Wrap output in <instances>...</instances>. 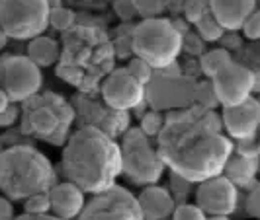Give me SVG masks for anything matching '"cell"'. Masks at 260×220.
I'll use <instances>...</instances> for the list:
<instances>
[{"instance_id":"7402d4cb","label":"cell","mask_w":260,"mask_h":220,"mask_svg":"<svg viewBox=\"0 0 260 220\" xmlns=\"http://www.w3.org/2000/svg\"><path fill=\"white\" fill-rule=\"evenodd\" d=\"M169 0H133L137 16H143L145 20L149 18H158L160 14L165 12Z\"/></svg>"},{"instance_id":"52a82bcc","label":"cell","mask_w":260,"mask_h":220,"mask_svg":"<svg viewBox=\"0 0 260 220\" xmlns=\"http://www.w3.org/2000/svg\"><path fill=\"white\" fill-rule=\"evenodd\" d=\"M49 26L47 0H0V29L6 37L34 39Z\"/></svg>"},{"instance_id":"ba28073f","label":"cell","mask_w":260,"mask_h":220,"mask_svg":"<svg viewBox=\"0 0 260 220\" xmlns=\"http://www.w3.org/2000/svg\"><path fill=\"white\" fill-rule=\"evenodd\" d=\"M77 220H143V214L137 205V197L114 183L112 187L92 195L90 201H84Z\"/></svg>"},{"instance_id":"44dd1931","label":"cell","mask_w":260,"mask_h":220,"mask_svg":"<svg viewBox=\"0 0 260 220\" xmlns=\"http://www.w3.org/2000/svg\"><path fill=\"white\" fill-rule=\"evenodd\" d=\"M75 24V12L69 10L65 6H53L49 8V26L59 29V31H67L69 27Z\"/></svg>"},{"instance_id":"e575fe53","label":"cell","mask_w":260,"mask_h":220,"mask_svg":"<svg viewBox=\"0 0 260 220\" xmlns=\"http://www.w3.org/2000/svg\"><path fill=\"white\" fill-rule=\"evenodd\" d=\"M0 220H14V207L10 199L0 197Z\"/></svg>"},{"instance_id":"4316f807","label":"cell","mask_w":260,"mask_h":220,"mask_svg":"<svg viewBox=\"0 0 260 220\" xmlns=\"http://www.w3.org/2000/svg\"><path fill=\"white\" fill-rule=\"evenodd\" d=\"M170 216L172 220H208V214L198 205H178Z\"/></svg>"},{"instance_id":"5b68a950","label":"cell","mask_w":260,"mask_h":220,"mask_svg":"<svg viewBox=\"0 0 260 220\" xmlns=\"http://www.w3.org/2000/svg\"><path fill=\"white\" fill-rule=\"evenodd\" d=\"M131 47L151 68H167L182 51V33L165 18H149L135 27Z\"/></svg>"},{"instance_id":"9a60e30c","label":"cell","mask_w":260,"mask_h":220,"mask_svg":"<svg viewBox=\"0 0 260 220\" xmlns=\"http://www.w3.org/2000/svg\"><path fill=\"white\" fill-rule=\"evenodd\" d=\"M209 14L223 29L237 31L250 14L256 10V0H208Z\"/></svg>"},{"instance_id":"484cf974","label":"cell","mask_w":260,"mask_h":220,"mask_svg":"<svg viewBox=\"0 0 260 220\" xmlns=\"http://www.w3.org/2000/svg\"><path fill=\"white\" fill-rule=\"evenodd\" d=\"M162 125H165V115H160L158 111H149V113H145L143 119H141V127L139 129L143 130L145 135L151 139V137H156L160 129H162Z\"/></svg>"},{"instance_id":"277c9868","label":"cell","mask_w":260,"mask_h":220,"mask_svg":"<svg viewBox=\"0 0 260 220\" xmlns=\"http://www.w3.org/2000/svg\"><path fill=\"white\" fill-rule=\"evenodd\" d=\"M22 130L51 144H63L69 127L75 119V109L53 92L31 96L22 102Z\"/></svg>"},{"instance_id":"2e32d148","label":"cell","mask_w":260,"mask_h":220,"mask_svg":"<svg viewBox=\"0 0 260 220\" xmlns=\"http://www.w3.org/2000/svg\"><path fill=\"white\" fill-rule=\"evenodd\" d=\"M137 205L143 214V220H165L172 214L176 207L174 197L156 185H147L141 195L137 197Z\"/></svg>"},{"instance_id":"ac0fdd59","label":"cell","mask_w":260,"mask_h":220,"mask_svg":"<svg viewBox=\"0 0 260 220\" xmlns=\"http://www.w3.org/2000/svg\"><path fill=\"white\" fill-rule=\"evenodd\" d=\"M26 57L39 68H47V66H53L59 61L61 47L55 39L47 37V35H38V37L29 39Z\"/></svg>"},{"instance_id":"83f0119b","label":"cell","mask_w":260,"mask_h":220,"mask_svg":"<svg viewBox=\"0 0 260 220\" xmlns=\"http://www.w3.org/2000/svg\"><path fill=\"white\" fill-rule=\"evenodd\" d=\"M196 96V102L200 107H204V109H213L215 105H217V98H215V94H213V88H211V82L209 84H200L194 92Z\"/></svg>"},{"instance_id":"7c38bea8","label":"cell","mask_w":260,"mask_h":220,"mask_svg":"<svg viewBox=\"0 0 260 220\" xmlns=\"http://www.w3.org/2000/svg\"><path fill=\"white\" fill-rule=\"evenodd\" d=\"M145 86L127 72V68H116L106 76L102 84L104 104L114 111H129L139 107L145 100Z\"/></svg>"},{"instance_id":"8fae6325","label":"cell","mask_w":260,"mask_h":220,"mask_svg":"<svg viewBox=\"0 0 260 220\" xmlns=\"http://www.w3.org/2000/svg\"><path fill=\"white\" fill-rule=\"evenodd\" d=\"M239 187H235L225 175H213L200 182L196 191V205L209 216H229L237 210Z\"/></svg>"},{"instance_id":"d590c367","label":"cell","mask_w":260,"mask_h":220,"mask_svg":"<svg viewBox=\"0 0 260 220\" xmlns=\"http://www.w3.org/2000/svg\"><path fill=\"white\" fill-rule=\"evenodd\" d=\"M14 220H61V218H57V216H51V214H22V216H16Z\"/></svg>"},{"instance_id":"f1b7e54d","label":"cell","mask_w":260,"mask_h":220,"mask_svg":"<svg viewBox=\"0 0 260 220\" xmlns=\"http://www.w3.org/2000/svg\"><path fill=\"white\" fill-rule=\"evenodd\" d=\"M235 154H241L245 158H258L260 154V144L256 141V137H250V139H243V141H237V146H233Z\"/></svg>"},{"instance_id":"5bb4252c","label":"cell","mask_w":260,"mask_h":220,"mask_svg":"<svg viewBox=\"0 0 260 220\" xmlns=\"http://www.w3.org/2000/svg\"><path fill=\"white\" fill-rule=\"evenodd\" d=\"M49 195V207L53 216L61 220H73L84 207V191H80L75 183H55L47 191Z\"/></svg>"},{"instance_id":"6da1fadb","label":"cell","mask_w":260,"mask_h":220,"mask_svg":"<svg viewBox=\"0 0 260 220\" xmlns=\"http://www.w3.org/2000/svg\"><path fill=\"white\" fill-rule=\"evenodd\" d=\"M221 129V119L213 109L200 105L174 109L156 135L158 156L178 180L188 183L219 175L233 154V143Z\"/></svg>"},{"instance_id":"7a4b0ae2","label":"cell","mask_w":260,"mask_h":220,"mask_svg":"<svg viewBox=\"0 0 260 220\" xmlns=\"http://www.w3.org/2000/svg\"><path fill=\"white\" fill-rule=\"evenodd\" d=\"M63 171L80 191L100 193L116 183L121 173L119 144L96 127H82L67 141Z\"/></svg>"},{"instance_id":"9c48e42d","label":"cell","mask_w":260,"mask_h":220,"mask_svg":"<svg viewBox=\"0 0 260 220\" xmlns=\"http://www.w3.org/2000/svg\"><path fill=\"white\" fill-rule=\"evenodd\" d=\"M211 88L217 98V104L223 107L237 105L250 98V94L256 90V74L245 65L229 63L211 78Z\"/></svg>"},{"instance_id":"30bf717a","label":"cell","mask_w":260,"mask_h":220,"mask_svg":"<svg viewBox=\"0 0 260 220\" xmlns=\"http://www.w3.org/2000/svg\"><path fill=\"white\" fill-rule=\"evenodd\" d=\"M0 84L10 102H26L41 88V70L27 57H6Z\"/></svg>"},{"instance_id":"e0dca14e","label":"cell","mask_w":260,"mask_h":220,"mask_svg":"<svg viewBox=\"0 0 260 220\" xmlns=\"http://www.w3.org/2000/svg\"><path fill=\"white\" fill-rule=\"evenodd\" d=\"M258 171V158H245L241 154H231L227 158L225 166L221 169V175H225L235 187H250Z\"/></svg>"},{"instance_id":"4dcf8cb0","label":"cell","mask_w":260,"mask_h":220,"mask_svg":"<svg viewBox=\"0 0 260 220\" xmlns=\"http://www.w3.org/2000/svg\"><path fill=\"white\" fill-rule=\"evenodd\" d=\"M245 208H247L248 216H252V218H258V216H260V189H258V183H252V191L248 193L247 203H245Z\"/></svg>"},{"instance_id":"8992f818","label":"cell","mask_w":260,"mask_h":220,"mask_svg":"<svg viewBox=\"0 0 260 220\" xmlns=\"http://www.w3.org/2000/svg\"><path fill=\"white\" fill-rule=\"evenodd\" d=\"M119 152L121 171L135 185H155L162 178L167 166L158 156V150L141 129H129L123 133Z\"/></svg>"},{"instance_id":"ffe728a7","label":"cell","mask_w":260,"mask_h":220,"mask_svg":"<svg viewBox=\"0 0 260 220\" xmlns=\"http://www.w3.org/2000/svg\"><path fill=\"white\" fill-rule=\"evenodd\" d=\"M198 37L202 39V41H219L223 37V33H225V29H223L219 24H217V20L211 16V14H206L198 24Z\"/></svg>"},{"instance_id":"ab89813d","label":"cell","mask_w":260,"mask_h":220,"mask_svg":"<svg viewBox=\"0 0 260 220\" xmlns=\"http://www.w3.org/2000/svg\"><path fill=\"white\" fill-rule=\"evenodd\" d=\"M208 220H229L227 216H211V218H208Z\"/></svg>"},{"instance_id":"f546056e","label":"cell","mask_w":260,"mask_h":220,"mask_svg":"<svg viewBox=\"0 0 260 220\" xmlns=\"http://www.w3.org/2000/svg\"><path fill=\"white\" fill-rule=\"evenodd\" d=\"M243 29V33H245V37L250 39V41H256L260 37V14L258 10H254V12L248 16L247 20H245V24L241 26Z\"/></svg>"},{"instance_id":"836d02e7","label":"cell","mask_w":260,"mask_h":220,"mask_svg":"<svg viewBox=\"0 0 260 220\" xmlns=\"http://www.w3.org/2000/svg\"><path fill=\"white\" fill-rule=\"evenodd\" d=\"M20 117V109L16 105H8L4 111H0V127H10L16 123V119Z\"/></svg>"},{"instance_id":"d6a6232c","label":"cell","mask_w":260,"mask_h":220,"mask_svg":"<svg viewBox=\"0 0 260 220\" xmlns=\"http://www.w3.org/2000/svg\"><path fill=\"white\" fill-rule=\"evenodd\" d=\"M182 47H186V51L192 53V55H202V53H204V41L198 37V35L188 33L186 39H184V35H182Z\"/></svg>"},{"instance_id":"8d00e7d4","label":"cell","mask_w":260,"mask_h":220,"mask_svg":"<svg viewBox=\"0 0 260 220\" xmlns=\"http://www.w3.org/2000/svg\"><path fill=\"white\" fill-rule=\"evenodd\" d=\"M10 105V100H8V96H6V92L0 88V111H4L6 107Z\"/></svg>"},{"instance_id":"3957f363","label":"cell","mask_w":260,"mask_h":220,"mask_svg":"<svg viewBox=\"0 0 260 220\" xmlns=\"http://www.w3.org/2000/svg\"><path fill=\"white\" fill-rule=\"evenodd\" d=\"M55 185L51 162L38 148L18 144L0 152V191L10 201L47 193Z\"/></svg>"},{"instance_id":"4fadbf2b","label":"cell","mask_w":260,"mask_h":220,"mask_svg":"<svg viewBox=\"0 0 260 220\" xmlns=\"http://www.w3.org/2000/svg\"><path fill=\"white\" fill-rule=\"evenodd\" d=\"M221 127L227 130L229 139L243 141L256 137L260 125V104L256 98H248L237 105H227L221 111Z\"/></svg>"},{"instance_id":"cb8c5ba5","label":"cell","mask_w":260,"mask_h":220,"mask_svg":"<svg viewBox=\"0 0 260 220\" xmlns=\"http://www.w3.org/2000/svg\"><path fill=\"white\" fill-rule=\"evenodd\" d=\"M206 14H209L208 0H184V16H186V22L198 24Z\"/></svg>"},{"instance_id":"74e56055","label":"cell","mask_w":260,"mask_h":220,"mask_svg":"<svg viewBox=\"0 0 260 220\" xmlns=\"http://www.w3.org/2000/svg\"><path fill=\"white\" fill-rule=\"evenodd\" d=\"M6 41H8V37H6V33H4L2 29H0V49H2L4 45H6Z\"/></svg>"},{"instance_id":"603a6c76","label":"cell","mask_w":260,"mask_h":220,"mask_svg":"<svg viewBox=\"0 0 260 220\" xmlns=\"http://www.w3.org/2000/svg\"><path fill=\"white\" fill-rule=\"evenodd\" d=\"M26 201V205H24V212L26 214H49V195L47 193H36V195H29Z\"/></svg>"},{"instance_id":"d4e9b609","label":"cell","mask_w":260,"mask_h":220,"mask_svg":"<svg viewBox=\"0 0 260 220\" xmlns=\"http://www.w3.org/2000/svg\"><path fill=\"white\" fill-rule=\"evenodd\" d=\"M127 72H129L131 76L135 78L139 84H143V86L151 84V80H153V68L147 65L145 61L137 59V57L129 61V65H127Z\"/></svg>"},{"instance_id":"1f68e13d","label":"cell","mask_w":260,"mask_h":220,"mask_svg":"<svg viewBox=\"0 0 260 220\" xmlns=\"http://www.w3.org/2000/svg\"><path fill=\"white\" fill-rule=\"evenodd\" d=\"M114 12H116L117 18H121V20H133V18L137 16L133 0H116V2H114Z\"/></svg>"},{"instance_id":"f35d334b","label":"cell","mask_w":260,"mask_h":220,"mask_svg":"<svg viewBox=\"0 0 260 220\" xmlns=\"http://www.w3.org/2000/svg\"><path fill=\"white\" fill-rule=\"evenodd\" d=\"M47 4H49V8H53V6H61V0H47Z\"/></svg>"},{"instance_id":"d6986e66","label":"cell","mask_w":260,"mask_h":220,"mask_svg":"<svg viewBox=\"0 0 260 220\" xmlns=\"http://www.w3.org/2000/svg\"><path fill=\"white\" fill-rule=\"evenodd\" d=\"M233 63V55L227 49H211V51L202 55V72L208 78H213L221 68Z\"/></svg>"}]
</instances>
